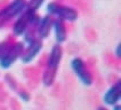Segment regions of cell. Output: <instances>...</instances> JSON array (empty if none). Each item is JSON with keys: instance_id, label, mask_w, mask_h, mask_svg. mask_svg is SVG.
Here are the masks:
<instances>
[{"instance_id": "1", "label": "cell", "mask_w": 121, "mask_h": 110, "mask_svg": "<svg viewBox=\"0 0 121 110\" xmlns=\"http://www.w3.org/2000/svg\"><path fill=\"white\" fill-rule=\"evenodd\" d=\"M62 57H63V48L60 45L56 44L50 49V53L46 61V69L42 73V82L46 86H52L55 82Z\"/></svg>"}, {"instance_id": "2", "label": "cell", "mask_w": 121, "mask_h": 110, "mask_svg": "<svg viewBox=\"0 0 121 110\" xmlns=\"http://www.w3.org/2000/svg\"><path fill=\"white\" fill-rule=\"evenodd\" d=\"M47 15H50L54 18L63 21V22H74L78 20V10L71 6L64 5L63 2L52 1L47 4Z\"/></svg>"}, {"instance_id": "3", "label": "cell", "mask_w": 121, "mask_h": 110, "mask_svg": "<svg viewBox=\"0 0 121 110\" xmlns=\"http://www.w3.org/2000/svg\"><path fill=\"white\" fill-rule=\"evenodd\" d=\"M27 1H13L5 8L0 9V29L8 22L16 20L26 8Z\"/></svg>"}, {"instance_id": "4", "label": "cell", "mask_w": 121, "mask_h": 110, "mask_svg": "<svg viewBox=\"0 0 121 110\" xmlns=\"http://www.w3.org/2000/svg\"><path fill=\"white\" fill-rule=\"evenodd\" d=\"M25 48V44L18 41V42H14L12 46L7 49L4 53V55L0 57V68L1 69H9L16 60L21 59V56L23 54V50Z\"/></svg>"}, {"instance_id": "5", "label": "cell", "mask_w": 121, "mask_h": 110, "mask_svg": "<svg viewBox=\"0 0 121 110\" xmlns=\"http://www.w3.org/2000/svg\"><path fill=\"white\" fill-rule=\"evenodd\" d=\"M71 68L77 78L80 80L85 86H91L94 82V77L90 70L88 69L86 62L81 57H73L71 61Z\"/></svg>"}, {"instance_id": "6", "label": "cell", "mask_w": 121, "mask_h": 110, "mask_svg": "<svg viewBox=\"0 0 121 110\" xmlns=\"http://www.w3.org/2000/svg\"><path fill=\"white\" fill-rule=\"evenodd\" d=\"M35 15H37V13L32 12L31 9H29L26 7L25 10L15 20V23L13 24V33L15 36H17V37L23 36L25 30L31 24V22H32V20L34 18Z\"/></svg>"}, {"instance_id": "7", "label": "cell", "mask_w": 121, "mask_h": 110, "mask_svg": "<svg viewBox=\"0 0 121 110\" xmlns=\"http://www.w3.org/2000/svg\"><path fill=\"white\" fill-rule=\"evenodd\" d=\"M42 47H43L42 41L39 40V39H35L31 44H29V45L25 46L24 50H23V54L21 56V61L23 62L24 64L31 63L37 57V55L41 52Z\"/></svg>"}, {"instance_id": "8", "label": "cell", "mask_w": 121, "mask_h": 110, "mask_svg": "<svg viewBox=\"0 0 121 110\" xmlns=\"http://www.w3.org/2000/svg\"><path fill=\"white\" fill-rule=\"evenodd\" d=\"M53 21H54V17H52L50 15H45L40 17L39 23L37 25V39L42 41L49 37L52 28H53Z\"/></svg>"}, {"instance_id": "9", "label": "cell", "mask_w": 121, "mask_h": 110, "mask_svg": "<svg viewBox=\"0 0 121 110\" xmlns=\"http://www.w3.org/2000/svg\"><path fill=\"white\" fill-rule=\"evenodd\" d=\"M120 80H118L104 93L103 102L106 105H112L113 107L115 104H118V102L120 101Z\"/></svg>"}, {"instance_id": "10", "label": "cell", "mask_w": 121, "mask_h": 110, "mask_svg": "<svg viewBox=\"0 0 121 110\" xmlns=\"http://www.w3.org/2000/svg\"><path fill=\"white\" fill-rule=\"evenodd\" d=\"M52 30L54 31L55 34V40L56 42L60 45L63 42H65L67 39V29L65 22L58 20V18H54L53 21V28Z\"/></svg>"}, {"instance_id": "11", "label": "cell", "mask_w": 121, "mask_h": 110, "mask_svg": "<svg viewBox=\"0 0 121 110\" xmlns=\"http://www.w3.org/2000/svg\"><path fill=\"white\" fill-rule=\"evenodd\" d=\"M17 93H18V96H20V97L23 100V101H24V102L30 101V97H31V95H30V93L27 92L26 89L22 88V89H20V91H17Z\"/></svg>"}, {"instance_id": "12", "label": "cell", "mask_w": 121, "mask_h": 110, "mask_svg": "<svg viewBox=\"0 0 121 110\" xmlns=\"http://www.w3.org/2000/svg\"><path fill=\"white\" fill-rule=\"evenodd\" d=\"M120 48H121V46H120V45H118V46L115 47L114 54H115V56H117V57H120Z\"/></svg>"}, {"instance_id": "13", "label": "cell", "mask_w": 121, "mask_h": 110, "mask_svg": "<svg viewBox=\"0 0 121 110\" xmlns=\"http://www.w3.org/2000/svg\"><path fill=\"white\" fill-rule=\"evenodd\" d=\"M113 110H120V105H119V104H115V105H113Z\"/></svg>"}, {"instance_id": "14", "label": "cell", "mask_w": 121, "mask_h": 110, "mask_svg": "<svg viewBox=\"0 0 121 110\" xmlns=\"http://www.w3.org/2000/svg\"><path fill=\"white\" fill-rule=\"evenodd\" d=\"M97 110H108V109L106 108V107H98V108H97Z\"/></svg>"}]
</instances>
